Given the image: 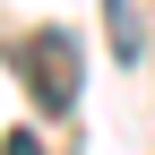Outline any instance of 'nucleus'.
<instances>
[{
    "label": "nucleus",
    "instance_id": "nucleus-2",
    "mask_svg": "<svg viewBox=\"0 0 155 155\" xmlns=\"http://www.w3.org/2000/svg\"><path fill=\"white\" fill-rule=\"evenodd\" d=\"M104 43H112L121 69L147 61V17H138V0H104Z\"/></svg>",
    "mask_w": 155,
    "mask_h": 155
},
{
    "label": "nucleus",
    "instance_id": "nucleus-1",
    "mask_svg": "<svg viewBox=\"0 0 155 155\" xmlns=\"http://www.w3.org/2000/svg\"><path fill=\"white\" fill-rule=\"evenodd\" d=\"M17 69H26V86H35V112H52V121H69V112H78V86H86V43H78L69 26L26 35Z\"/></svg>",
    "mask_w": 155,
    "mask_h": 155
},
{
    "label": "nucleus",
    "instance_id": "nucleus-3",
    "mask_svg": "<svg viewBox=\"0 0 155 155\" xmlns=\"http://www.w3.org/2000/svg\"><path fill=\"white\" fill-rule=\"evenodd\" d=\"M0 155H43V147H35V129H9V138H0Z\"/></svg>",
    "mask_w": 155,
    "mask_h": 155
}]
</instances>
